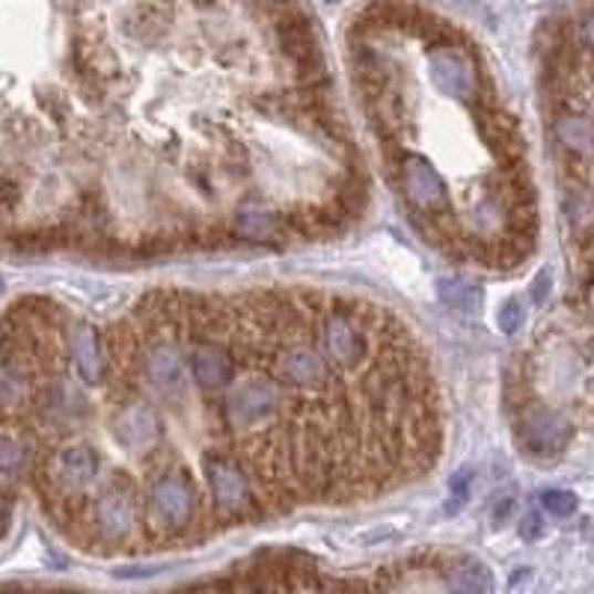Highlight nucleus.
I'll return each mask as SVG.
<instances>
[{
    "label": "nucleus",
    "mask_w": 594,
    "mask_h": 594,
    "mask_svg": "<svg viewBox=\"0 0 594 594\" xmlns=\"http://www.w3.org/2000/svg\"><path fill=\"white\" fill-rule=\"evenodd\" d=\"M470 484H472V472L463 470L458 472V479H452V502H449V514L461 511L467 506V497H470Z\"/></svg>",
    "instance_id": "nucleus-17"
},
{
    "label": "nucleus",
    "mask_w": 594,
    "mask_h": 594,
    "mask_svg": "<svg viewBox=\"0 0 594 594\" xmlns=\"http://www.w3.org/2000/svg\"><path fill=\"white\" fill-rule=\"evenodd\" d=\"M143 502L134 491V484L125 476H114L95 493V500L86 509V527L93 529L95 541L119 548L128 544L134 532L140 529Z\"/></svg>",
    "instance_id": "nucleus-3"
},
{
    "label": "nucleus",
    "mask_w": 594,
    "mask_h": 594,
    "mask_svg": "<svg viewBox=\"0 0 594 594\" xmlns=\"http://www.w3.org/2000/svg\"><path fill=\"white\" fill-rule=\"evenodd\" d=\"M556 137L571 155L592 158L594 155V119L580 114H567L556 123Z\"/></svg>",
    "instance_id": "nucleus-11"
},
{
    "label": "nucleus",
    "mask_w": 594,
    "mask_h": 594,
    "mask_svg": "<svg viewBox=\"0 0 594 594\" xmlns=\"http://www.w3.org/2000/svg\"><path fill=\"white\" fill-rule=\"evenodd\" d=\"M0 292H3V280H0Z\"/></svg>",
    "instance_id": "nucleus-23"
},
{
    "label": "nucleus",
    "mask_w": 594,
    "mask_h": 594,
    "mask_svg": "<svg viewBox=\"0 0 594 594\" xmlns=\"http://www.w3.org/2000/svg\"><path fill=\"white\" fill-rule=\"evenodd\" d=\"M437 292L444 298L452 310L461 312H479L481 306V289L476 283H467V280H458V277H444L440 285H437Z\"/></svg>",
    "instance_id": "nucleus-14"
},
{
    "label": "nucleus",
    "mask_w": 594,
    "mask_h": 594,
    "mask_svg": "<svg viewBox=\"0 0 594 594\" xmlns=\"http://www.w3.org/2000/svg\"><path fill=\"white\" fill-rule=\"evenodd\" d=\"M116 444L132 455H152L164 437V425L155 407L149 405H125L114 419Z\"/></svg>",
    "instance_id": "nucleus-7"
},
{
    "label": "nucleus",
    "mask_w": 594,
    "mask_h": 594,
    "mask_svg": "<svg viewBox=\"0 0 594 594\" xmlns=\"http://www.w3.org/2000/svg\"><path fill=\"white\" fill-rule=\"evenodd\" d=\"M398 181H402V190H405L407 206L414 208L416 215H423L428 220H440L446 215H452L449 211V188H446L444 176L423 155L402 152V158H398Z\"/></svg>",
    "instance_id": "nucleus-4"
},
{
    "label": "nucleus",
    "mask_w": 594,
    "mask_h": 594,
    "mask_svg": "<svg viewBox=\"0 0 594 594\" xmlns=\"http://www.w3.org/2000/svg\"><path fill=\"white\" fill-rule=\"evenodd\" d=\"M232 227H236V236L247 238V241H268L277 232V215L259 202H247L238 208Z\"/></svg>",
    "instance_id": "nucleus-12"
},
{
    "label": "nucleus",
    "mask_w": 594,
    "mask_h": 594,
    "mask_svg": "<svg viewBox=\"0 0 594 594\" xmlns=\"http://www.w3.org/2000/svg\"><path fill=\"white\" fill-rule=\"evenodd\" d=\"M500 331L502 333H518L520 331V324H523V310H520V303L518 301H509L506 306L500 310Z\"/></svg>",
    "instance_id": "nucleus-18"
},
{
    "label": "nucleus",
    "mask_w": 594,
    "mask_h": 594,
    "mask_svg": "<svg viewBox=\"0 0 594 594\" xmlns=\"http://www.w3.org/2000/svg\"><path fill=\"white\" fill-rule=\"evenodd\" d=\"M571 435H574V428L556 410H538V414L529 416L523 423V431H520L523 446L538 458H553V455L562 452Z\"/></svg>",
    "instance_id": "nucleus-8"
},
{
    "label": "nucleus",
    "mask_w": 594,
    "mask_h": 594,
    "mask_svg": "<svg viewBox=\"0 0 594 594\" xmlns=\"http://www.w3.org/2000/svg\"><path fill=\"white\" fill-rule=\"evenodd\" d=\"M10 520H12V500H10V493L3 491V484H0V538L7 535Z\"/></svg>",
    "instance_id": "nucleus-21"
},
{
    "label": "nucleus",
    "mask_w": 594,
    "mask_h": 594,
    "mask_svg": "<svg viewBox=\"0 0 594 594\" xmlns=\"http://www.w3.org/2000/svg\"><path fill=\"white\" fill-rule=\"evenodd\" d=\"M199 523L197 484L185 470H160L152 476L143 500V527L155 544L185 538Z\"/></svg>",
    "instance_id": "nucleus-1"
},
{
    "label": "nucleus",
    "mask_w": 594,
    "mask_h": 594,
    "mask_svg": "<svg viewBox=\"0 0 594 594\" xmlns=\"http://www.w3.org/2000/svg\"><path fill=\"white\" fill-rule=\"evenodd\" d=\"M580 45L594 54V10L585 12L583 21H580Z\"/></svg>",
    "instance_id": "nucleus-20"
},
{
    "label": "nucleus",
    "mask_w": 594,
    "mask_h": 594,
    "mask_svg": "<svg viewBox=\"0 0 594 594\" xmlns=\"http://www.w3.org/2000/svg\"><path fill=\"white\" fill-rule=\"evenodd\" d=\"M202 472H206L208 491L215 511L223 523H244L259 518L264 511L250 467L232 452H206L202 455Z\"/></svg>",
    "instance_id": "nucleus-2"
},
{
    "label": "nucleus",
    "mask_w": 594,
    "mask_h": 594,
    "mask_svg": "<svg viewBox=\"0 0 594 594\" xmlns=\"http://www.w3.org/2000/svg\"><path fill=\"white\" fill-rule=\"evenodd\" d=\"M24 463H28L24 446L12 437H0V476H19Z\"/></svg>",
    "instance_id": "nucleus-15"
},
{
    "label": "nucleus",
    "mask_w": 594,
    "mask_h": 594,
    "mask_svg": "<svg viewBox=\"0 0 594 594\" xmlns=\"http://www.w3.org/2000/svg\"><path fill=\"white\" fill-rule=\"evenodd\" d=\"M541 506L553 518H571L576 511V493L571 491H544L541 493Z\"/></svg>",
    "instance_id": "nucleus-16"
},
{
    "label": "nucleus",
    "mask_w": 594,
    "mask_h": 594,
    "mask_svg": "<svg viewBox=\"0 0 594 594\" xmlns=\"http://www.w3.org/2000/svg\"><path fill=\"white\" fill-rule=\"evenodd\" d=\"M550 289H553V277H550V271H541L535 277V283H532V303L544 306L550 298Z\"/></svg>",
    "instance_id": "nucleus-19"
},
{
    "label": "nucleus",
    "mask_w": 594,
    "mask_h": 594,
    "mask_svg": "<svg viewBox=\"0 0 594 594\" xmlns=\"http://www.w3.org/2000/svg\"><path fill=\"white\" fill-rule=\"evenodd\" d=\"M98 472H102V461H98L93 446L69 444L54 452V458L48 461V470L42 472L45 493L60 491L84 497V491H90L98 481Z\"/></svg>",
    "instance_id": "nucleus-6"
},
{
    "label": "nucleus",
    "mask_w": 594,
    "mask_h": 594,
    "mask_svg": "<svg viewBox=\"0 0 594 594\" xmlns=\"http://www.w3.org/2000/svg\"><path fill=\"white\" fill-rule=\"evenodd\" d=\"M481 137L488 143V149L493 152V158L502 160V164H514V160L523 155V140H520L518 125L511 123L506 114H497V111H484L481 114Z\"/></svg>",
    "instance_id": "nucleus-10"
},
{
    "label": "nucleus",
    "mask_w": 594,
    "mask_h": 594,
    "mask_svg": "<svg viewBox=\"0 0 594 594\" xmlns=\"http://www.w3.org/2000/svg\"><path fill=\"white\" fill-rule=\"evenodd\" d=\"M431 81L444 95L458 98V102H479L481 98V77L479 66L470 51L452 45L431 48Z\"/></svg>",
    "instance_id": "nucleus-5"
},
{
    "label": "nucleus",
    "mask_w": 594,
    "mask_h": 594,
    "mask_svg": "<svg viewBox=\"0 0 594 594\" xmlns=\"http://www.w3.org/2000/svg\"><path fill=\"white\" fill-rule=\"evenodd\" d=\"M449 588H458V592H491V571L481 565V562H476V559H461L449 571Z\"/></svg>",
    "instance_id": "nucleus-13"
},
{
    "label": "nucleus",
    "mask_w": 594,
    "mask_h": 594,
    "mask_svg": "<svg viewBox=\"0 0 594 594\" xmlns=\"http://www.w3.org/2000/svg\"><path fill=\"white\" fill-rule=\"evenodd\" d=\"M527 523H529V527H523V535H527V538H535L538 532H541V520H538V518H529Z\"/></svg>",
    "instance_id": "nucleus-22"
},
{
    "label": "nucleus",
    "mask_w": 594,
    "mask_h": 594,
    "mask_svg": "<svg viewBox=\"0 0 594 594\" xmlns=\"http://www.w3.org/2000/svg\"><path fill=\"white\" fill-rule=\"evenodd\" d=\"M66 345H69V357H72V363H75L81 381L90 384V387L102 384L107 359H104V348H102V342H98V331H95L93 324L77 321L75 327L69 331Z\"/></svg>",
    "instance_id": "nucleus-9"
}]
</instances>
